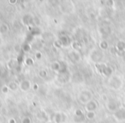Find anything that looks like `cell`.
<instances>
[{
    "label": "cell",
    "mask_w": 125,
    "mask_h": 123,
    "mask_svg": "<svg viewBox=\"0 0 125 123\" xmlns=\"http://www.w3.org/2000/svg\"><path fill=\"white\" fill-rule=\"evenodd\" d=\"M107 108L109 110L112 112H116L117 109L121 108V102L117 99H111L107 103Z\"/></svg>",
    "instance_id": "1"
},
{
    "label": "cell",
    "mask_w": 125,
    "mask_h": 123,
    "mask_svg": "<svg viewBox=\"0 0 125 123\" xmlns=\"http://www.w3.org/2000/svg\"><path fill=\"white\" fill-rule=\"evenodd\" d=\"M110 86L112 89H115V90H117V89H120L122 87V84H123V82L118 77H112V78L110 79Z\"/></svg>",
    "instance_id": "2"
},
{
    "label": "cell",
    "mask_w": 125,
    "mask_h": 123,
    "mask_svg": "<svg viewBox=\"0 0 125 123\" xmlns=\"http://www.w3.org/2000/svg\"><path fill=\"white\" fill-rule=\"evenodd\" d=\"M114 117L119 121H124L125 120V109L120 108L119 109H117L116 112H114Z\"/></svg>",
    "instance_id": "3"
},
{
    "label": "cell",
    "mask_w": 125,
    "mask_h": 123,
    "mask_svg": "<svg viewBox=\"0 0 125 123\" xmlns=\"http://www.w3.org/2000/svg\"><path fill=\"white\" fill-rule=\"evenodd\" d=\"M97 109V103L94 101H90L86 105V109L87 112H94V110Z\"/></svg>",
    "instance_id": "4"
},
{
    "label": "cell",
    "mask_w": 125,
    "mask_h": 123,
    "mask_svg": "<svg viewBox=\"0 0 125 123\" xmlns=\"http://www.w3.org/2000/svg\"><path fill=\"white\" fill-rule=\"evenodd\" d=\"M116 48H117L118 51H121V52L124 51L125 50V41H118L117 44H116Z\"/></svg>",
    "instance_id": "5"
},
{
    "label": "cell",
    "mask_w": 125,
    "mask_h": 123,
    "mask_svg": "<svg viewBox=\"0 0 125 123\" xmlns=\"http://www.w3.org/2000/svg\"><path fill=\"white\" fill-rule=\"evenodd\" d=\"M29 87H30V83L28 81H27V80L23 81L22 83H21V89L23 90V91L28 90V89H29Z\"/></svg>",
    "instance_id": "6"
},
{
    "label": "cell",
    "mask_w": 125,
    "mask_h": 123,
    "mask_svg": "<svg viewBox=\"0 0 125 123\" xmlns=\"http://www.w3.org/2000/svg\"><path fill=\"white\" fill-rule=\"evenodd\" d=\"M8 30V27L5 24H2L0 25V34H4L6 33Z\"/></svg>",
    "instance_id": "7"
},
{
    "label": "cell",
    "mask_w": 125,
    "mask_h": 123,
    "mask_svg": "<svg viewBox=\"0 0 125 123\" xmlns=\"http://www.w3.org/2000/svg\"><path fill=\"white\" fill-rule=\"evenodd\" d=\"M99 47H100V48L103 49V50H105V49L108 48V43L105 41H103L100 42V45H99Z\"/></svg>",
    "instance_id": "8"
},
{
    "label": "cell",
    "mask_w": 125,
    "mask_h": 123,
    "mask_svg": "<svg viewBox=\"0 0 125 123\" xmlns=\"http://www.w3.org/2000/svg\"><path fill=\"white\" fill-rule=\"evenodd\" d=\"M87 118H88V119L92 120V119H94V116H95V113H94V112H87Z\"/></svg>",
    "instance_id": "9"
},
{
    "label": "cell",
    "mask_w": 125,
    "mask_h": 123,
    "mask_svg": "<svg viewBox=\"0 0 125 123\" xmlns=\"http://www.w3.org/2000/svg\"><path fill=\"white\" fill-rule=\"evenodd\" d=\"M106 4H107L108 6H110V7H111V6H113V4H114V1H113V0H107V1H106Z\"/></svg>",
    "instance_id": "10"
},
{
    "label": "cell",
    "mask_w": 125,
    "mask_h": 123,
    "mask_svg": "<svg viewBox=\"0 0 125 123\" xmlns=\"http://www.w3.org/2000/svg\"><path fill=\"white\" fill-rule=\"evenodd\" d=\"M30 122H31V121H30V119L28 117L24 118L22 121V123H30Z\"/></svg>",
    "instance_id": "11"
},
{
    "label": "cell",
    "mask_w": 125,
    "mask_h": 123,
    "mask_svg": "<svg viewBox=\"0 0 125 123\" xmlns=\"http://www.w3.org/2000/svg\"><path fill=\"white\" fill-rule=\"evenodd\" d=\"M16 0H10V4H15V3H16Z\"/></svg>",
    "instance_id": "12"
}]
</instances>
